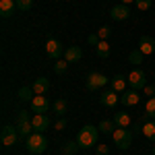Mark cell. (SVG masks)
<instances>
[{"mask_svg":"<svg viewBox=\"0 0 155 155\" xmlns=\"http://www.w3.org/2000/svg\"><path fill=\"white\" fill-rule=\"evenodd\" d=\"M97 139H99V128L93 126V124L83 126V128L79 130V134H77V143H79L81 149H91V147H95Z\"/></svg>","mask_w":155,"mask_h":155,"instance_id":"6da1fadb","label":"cell"},{"mask_svg":"<svg viewBox=\"0 0 155 155\" xmlns=\"http://www.w3.org/2000/svg\"><path fill=\"white\" fill-rule=\"evenodd\" d=\"M25 141H27L29 153H33V155H39V153H44V151L48 149V139L44 137V132H31Z\"/></svg>","mask_w":155,"mask_h":155,"instance_id":"7a4b0ae2","label":"cell"},{"mask_svg":"<svg viewBox=\"0 0 155 155\" xmlns=\"http://www.w3.org/2000/svg\"><path fill=\"white\" fill-rule=\"evenodd\" d=\"M112 141H114V145L118 147V149H128L132 143V130H128V128H120V126H116L114 128V132H112Z\"/></svg>","mask_w":155,"mask_h":155,"instance_id":"3957f363","label":"cell"},{"mask_svg":"<svg viewBox=\"0 0 155 155\" xmlns=\"http://www.w3.org/2000/svg\"><path fill=\"white\" fill-rule=\"evenodd\" d=\"M17 130L21 134V139H27L31 132H33V124H31V120H29V114L27 112H17Z\"/></svg>","mask_w":155,"mask_h":155,"instance_id":"277c9868","label":"cell"},{"mask_svg":"<svg viewBox=\"0 0 155 155\" xmlns=\"http://www.w3.org/2000/svg\"><path fill=\"white\" fill-rule=\"evenodd\" d=\"M0 139H2V147H12V145H17V141L21 139V134L17 130V126H4Z\"/></svg>","mask_w":155,"mask_h":155,"instance_id":"5b68a950","label":"cell"},{"mask_svg":"<svg viewBox=\"0 0 155 155\" xmlns=\"http://www.w3.org/2000/svg\"><path fill=\"white\" fill-rule=\"evenodd\" d=\"M107 83H110V79H107L106 74H101V72H91V74L87 77V89H89V91L101 89V87H106Z\"/></svg>","mask_w":155,"mask_h":155,"instance_id":"8992f818","label":"cell"},{"mask_svg":"<svg viewBox=\"0 0 155 155\" xmlns=\"http://www.w3.org/2000/svg\"><path fill=\"white\" fill-rule=\"evenodd\" d=\"M128 85H130V89H143L145 85V71H141V68H137V71H132V72H128Z\"/></svg>","mask_w":155,"mask_h":155,"instance_id":"52a82bcc","label":"cell"},{"mask_svg":"<svg viewBox=\"0 0 155 155\" xmlns=\"http://www.w3.org/2000/svg\"><path fill=\"white\" fill-rule=\"evenodd\" d=\"M46 54H48L52 60H60V56L64 54V48L58 39H48L46 41Z\"/></svg>","mask_w":155,"mask_h":155,"instance_id":"ba28073f","label":"cell"},{"mask_svg":"<svg viewBox=\"0 0 155 155\" xmlns=\"http://www.w3.org/2000/svg\"><path fill=\"white\" fill-rule=\"evenodd\" d=\"M29 104H31V112H35V114H46L50 110V101L46 95H35Z\"/></svg>","mask_w":155,"mask_h":155,"instance_id":"9c48e42d","label":"cell"},{"mask_svg":"<svg viewBox=\"0 0 155 155\" xmlns=\"http://www.w3.org/2000/svg\"><path fill=\"white\" fill-rule=\"evenodd\" d=\"M141 101V93L137 91V89H128V91H124V93H120V104L126 107L130 106H137Z\"/></svg>","mask_w":155,"mask_h":155,"instance_id":"30bf717a","label":"cell"},{"mask_svg":"<svg viewBox=\"0 0 155 155\" xmlns=\"http://www.w3.org/2000/svg\"><path fill=\"white\" fill-rule=\"evenodd\" d=\"M99 101H101L106 107H114L120 101V95L114 91V89H106V91L99 93Z\"/></svg>","mask_w":155,"mask_h":155,"instance_id":"8fae6325","label":"cell"},{"mask_svg":"<svg viewBox=\"0 0 155 155\" xmlns=\"http://www.w3.org/2000/svg\"><path fill=\"white\" fill-rule=\"evenodd\" d=\"M31 124H33V132H44V130H48V126H50L48 114H35V116L31 118Z\"/></svg>","mask_w":155,"mask_h":155,"instance_id":"7c38bea8","label":"cell"},{"mask_svg":"<svg viewBox=\"0 0 155 155\" xmlns=\"http://www.w3.org/2000/svg\"><path fill=\"white\" fill-rule=\"evenodd\" d=\"M110 17H112L114 21H126V19L130 17V8H128L126 4H118V6H112V11H110Z\"/></svg>","mask_w":155,"mask_h":155,"instance_id":"4fadbf2b","label":"cell"},{"mask_svg":"<svg viewBox=\"0 0 155 155\" xmlns=\"http://www.w3.org/2000/svg\"><path fill=\"white\" fill-rule=\"evenodd\" d=\"M139 52L143 54V56H149V54H153L155 52V39L149 35H143L139 39Z\"/></svg>","mask_w":155,"mask_h":155,"instance_id":"5bb4252c","label":"cell"},{"mask_svg":"<svg viewBox=\"0 0 155 155\" xmlns=\"http://www.w3.org/2000/svg\"><path fill=\"white\" fill-rule=\"evenodd\" d=\"M31 89H33L35 95H46V91L50 89V79H46V77L35 79V81L31 83Z\"/></svg>","mask_w":155,"mask_h":155,"instance_id":"9a60e30c","label":"cell"},{"mask_svg":"<svg viewBox=\"0 0 155 155\" xmlns=\"http://www.w3.org/2000/svg\"><path fill=\"white\" fill-rule=\"evenodd\" d=\"M15 11H19L17 8V0H0V15H2V19L12 17Z\"/></svg>","mask_w":155,"mask_h":155,"instance_id":"2e32d148","label":"cell"},{"mask_svg":"<svg viewBox=\"0 0 155 155\" xmlns=\"http://www.w3.org/2000/svg\"><path fill=\"white\" fill-rule=\"evenodd\" d=\"M81 58H83V50L79 46H71V48L64 50V60L66 62H79Z\"/></svg>","mask_w":155,"mask_h":155,"instance_id":"e0dca14e","label":"cell"},{"mask_svg":"<svg viewBox=\"0 0 155 155\" xmlns=\"http://www.w3.org/2000/svg\"><path fill=\"white\" fill-rule=\"evenodd\" d=\"M126 83H128V79H126L124 74H116V77L110 81L112 89H114L116 93H124V91H126Z\"/></svg>","mask_w":155,"mask_h":155,"instance_id":"ac0fdd59","label":"cell"},{"mask_svg":"<svg viewBox=\"0 0 155 155\" xmlns=\"http://www.w3.org/2000/svg\"><path fill=\"white\" fill-rule=\"evenodd\" d=\"M114 124L120 126V128H128L132 122H130V116H128L126 112H116V114H114Z\"/></svg>","mask_w":155,"mask_h":155,"instance_id":"d6986e66","label":"cell"},{"mask_svg":"<svg viewBox=\"0 0 155 155\" xmlns=\"http://www.w3.org/2000/svg\"><path fill=\"white\" fill-rule=\"evenodd\" d=\"M110 52H112V48H110V44H107L106 39H101V41L95 46V54L99 56V58H107Z\"/></svg>","mask_w":155,"mask_h":155,"instance_id":"ffe728a7","label":"cell"},{"mask_svg":"<svg viewBox=\"0 0 155 155\" xmlns=\"http://www.w3.org/2000/svg\"><path fill=\"white\" fill-rule=\"evenodd\" d=\"M143 134L151 141V143H155V120H149V122L143 124Z\"/></svg>","mask_w":155,"mask_h":155,"instance_id":"44dd1931","label":"cell"},{"mask_svg":"<svg viewBox=\"0 0 155 155\" xmlns=\"http://www.w3.org/2000/svg\"><path fill=\"white\" fill-rule=\"evenodd\" d=\"M66 107H68L66 99H56V101L52 104V110H54V114H58V116H64V114H66Z\"/></svg>","mask_w":155,"mask_h":155,"instance_id":"7402d4cb","label":"cell"},{"mask_svg":"<svg viewBox=\"0 0 155 155\" xmlns=\"http://www.w3.org/2000/svg\"><path fill=\"white\" fill-rule=\"evenodd\" d=\"M97 128H99V132H104V134H112L114 128H116V124H114V120H101Z\"/></svg>","mask_w":155,"mask_h":155,"instance_id":"603a6c76","label":"cell"},{"mask_svg":"<svg viewBox=\"0 0 155 155\" xmlns=\"http://www.w3.org/2000/svg\"><path fill=\"white\" fill-rule=\"evenodd\" d=\"M17 95H19L21 101H31V99L35 97V93H33V89H31V87H21Z\"/></svg>","mask_w":155,"mask_h":155,"instance_id":"cb8c5ba5","label":"cell"},{"mask_svg":"<svg viewBox=\"0 0 155 155\" xmlns=\"http://www.w3.org/2000/svg\"><path fill=\"white\" fill-rule=\"evenodd\" d=\"M79 151V143L77 141H68V143L62 145V155H74Z\"/></svg>","mask_w":155,"mask_h":155,"instance_id":"d4e9b609","label":"cell"},{"mask_svg":"<svg viewBox=\"0 0 155 155\" xmlns=\"http://www.w3.org/2000/svg\"><path fill=\"white\" fill-rule=\"evenodd\" d=\"M143 60H145V56L139 52V48L132 50V52H128V62H130V64H141Z\"/></svg>","mask_w":155,"mask_h":155,"instance_id":"484cf974","label":"cell"},{"mask_svg":"<svg viewBox=\"0 0 155 155\" xmlns=\"http://www.w3.org/2000/svg\"><path fill=\"white\" fill-rule=\"evenodd\" d=\"M145 114L151 120H155V97H149L147 104H145Z\"/></svg>","mask_w":155,"mask_h":155,"instance_id":"4316f807","label":"cell"},{"mask_svg":"<svg viewBox=\"0 0 155 155\" xmlns=\"http://www.w3.org/2000/svg\"><path fill=\"white\" fill-rule=\"evenodd\" d=\"M68 64H71V62H66V60H58V62L54 64L56 74H64V72H66V68H68Z\"/></svg>","mask_w":155,"mask_h":155,"instance_id":"83f0119b","label":"cell"},{"mask_svg":"<svg viewBox=\"0 0 155 155\" xmlns=\"http://www.w3.org/2000/svg\"><path fill=\"white\" fill-rule=\"evenodd\" d=\"M31 6H33V0H17V8H19V11H29V8H31Z\"/></svg>","mask_w":155,"mask_h":155,"instance_id":"f1b7e54d","label":"cell"},{"mask_svg":"<svg viewBox=\"0 0 155 155\" xmlns=\"http://www.w3.org/2000/svg\"><path fill=\"white\" fill-rule=\"evenodd\" d=\"M110 33H112V29H110L107 25H104V27H99V29H97V37H99V39H107Z\"/></svg>","mask_w":155,"mask_h":155,"instance_id":"f546056e","label":"cell"},{"mask_svg":"<svg viewBox=\"0 0 155 155\" xmlns=\"http://www.w3.org/2000/svg\"><path fill=\"white\" fill-rule=\"evenodd\" d=\"M151 2L153 0H137V6H139V11H149L151 8Z\"/></svg>","mask_w":155,"mask_h":155,"instance_id":"4dcf8cb0","label":"cell"},{"mask_svg":"<svg viewBox=\"0 0 155 155\" xmlns=\"http://www.w3.org/2000/svg\"><path fill=\"white\" fill-rule=\"evenodd\" d=\"M143 93L147 97H155V83L153 85H145V87H143Z\"/></svg>","mask_w":155,"mask_h":155,"instance_id":"1f68e13d","label":"cell"},{"mask_svg":"<svg viewBox=\"0 0 155 155\" xmlns=\"http://www.w3.org/2000/svg\"><path fill=\"white\" fill-rule=\"evenodd\" d=\"M95 153L97 155H110V149H107V145H95Z\"/></svg>","mask_w":155,"mask_h":155,"instance_id":"d6a6232c","label":"cell"},{"mask_svg":"<svg viewBox=\"0 0 155 155\" xmlns=\"http://www.w3.org/2000/svg\"><path fill=\"white\" fill-rule=\"evenodd\" d=\"M87 41H89V44H91V46L95 48V46H97V44H99V41H101V39L97 37V33H91V35L87 37Z\"/></svg>","mask_w":155,"mask_h":155,"instance_id":"836d02e7","label":"cell"},{"mask_svg":"<svg viewBox=\"0 0 155 155\" xmlns=\"http://www.w3.org/2000/svg\"><path fill=\"white\" fill-rule=\"evenodd\" d=\"M54 128H56V130H64V128H66V120L60 116V120L56 122V124H54Z\"/></svg>","mask_w":155,"mask_h":155,"instance_id":"e575fe53","label":"cell"},{"mask_svg":"<svg viewBox=\"0 0 155 155\" xmlns=\"http://www.w3.org/2000/svg\"><path fill=\"white\" fill-rule=\"evenodd\" d=\"M132 134H143V124H132Z\"/></svg>","mask_w":155,"mask_h":155,"instance_id":"d590c367","label":"cell"},{"mask_svg":"<svg viewBox=\"0 0 155 155\" xmlns=\"http://www.w3.org/2000/svg\"><path fill=\"white\" fill-rule=\"evenodd\" d=\"M130 2H137V0H120V4H126V6H128Z\"/></svg>","mask_w":155,"mask_h":155,"instance_id":"8d00e7d4","label":"cell"},{"mask_svg":"<svg viewBox=\"0 0 155 155\" xmlns=\"http://www.w3.org/2000/svg\"><path fill=\"white\" fill-rule=\"evenodd\" d=\"M153 155H155V147H153Z\"/></svg>","mask_w":155,"mask_h":155,"instance_id":"74e56055","label":"cell"},{"mask_svg":"<svg viewBox=\"0 0 155 155\" xmlns=\"http://www.w3.org/2000/svg\"><path fill=\"white\" fill-rule=\"evenodd\" d=\"M153 77H155V74H153Z\"/></svg>","mask_w":155,"mask_h":155,"instance_id":"f35d334b","label":"cell"}]
</instances>
